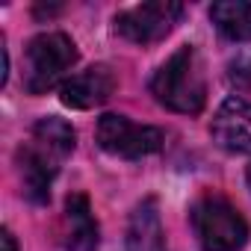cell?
Wrapping results in <instances>:
<instances>
[{
    "label": "cell",
    "mask_w": 251,
    "mask_h": 251,
    "mask_svg": "<svg viewBox=\"0 0 251 251\" xmlns=\"http://www.w3.org/2000/svg\"><path fill=\"white\" fill-rule=\"evenodd\" d=\"M151 95L172 112L195 115L207 100V80L201 68V56L192 45L177 48L151 77Z\"/></svg>",
    "instance_id": "cell-1"
},
{
    "label": "cell",
    "mask_w": 251,
    "mask_h": 251,
    "mask_svg": "<svg viewBox=\"0 0 251 251\" xmlns=\"http://www.w3.org/2000/svg\"><path fill=\"white\" fill-rule=\"evenodd\" d=\"M192 230L204 251H239L248 242V222L222 195H204L192 204Z\"/></svg>",
    "instance_id": "cell-2"
},
{
    "label": "cell",
    "mask_w": 251,
    "mask_h": 251,
    "mask_svg": "<svg viewBox=\"0 0 251 251\" xmlns=\"http://www.w3.org/2000/svg\"><path fill=\"white\" fill-rule=\"evenodd\" d=\"M77 45L71 42V36L50 30V33H39L36 39H30L27 45V68H24V89L30 95H45L48 89H53L56 83L62 86L65 71L74 68L77 62Z\"/></svg>",
    "instance_id": "cell-3"
},
{
    "label": "cell",
    "mask_w": 251,
    "mask_h": 251,
    "mask_svg": "<svg viewBox=\"0 0 251 251\" xmlns=\"http://www.w3.org/2000/svg\"><path fill=\"white\" fill-rule=\"evenodd\" d=\"M98 145L112 154V157H124V160H142L151 157L163 148L166 133L160 127H151V124H136L127 115H115L106 112L98 118Z\"/></svg>",
    "instance_id": "cell-4"
},
{
    "label": "cell",
    "mask_w": 251,
    "mask_h": 251,
    "mask_svg": "<svg viewBox=\"0 0 251 251\" xmlns=\"http://www.w3.org/2000/svg\"><path fill=\"white\" fill-rule=\"evenodd\" d=\"M183 15V6L175 0H151V3H139L115 15V30L121 39L133 45H154L172 33L177 18Z\"/></svg>",
    "instance_id": "cell-5"
},
{
    "label": "cell",
    "mask_w": 251,
    "mask_h": 251,
    "mask_svg": "<svg viewBox=\"0 0 251 251\" xmlns=\"http://www.w3.org/2000/svg\"><path fill=\"white\" fill-rule=\"evenodd\" d=\"M62 160H65V154H59L48 142L36 139L33 133H30V142H24L18 148V169H21L24 195L33 204H48L50 201V183L59 175Z\"/></svg>",
    "instance_id": "cell-6"
},
{
    "label": "cell",
    "mask_w": 251,
    "mask_h": 251,
    "mask_svg": "<svg viewBox=\"0 0 251 251\" xmlns=\"http://www.w3.org/2000/svg\"><path fill=\"white\" fill-rule=\"evenodd\" d=\"M210 136L227 154L251 151V100H245L239 95L225 98L213 115Z\"/></svg>",
    "instance_id": "cell-7"
},
{
    "label": "cell",
    "mask_w": 251,
    "mask_h": 251,
    "mask_svg": "<svg viewBox=\"0 0 251 251\" xmlns=\"http://www.w3.org/2000/svg\"><path fill=\"white\" fill-rule=\"evenodd\" d=\"M115 92V74L109 65H92L80 74H71L59 86V100L68 109H95L109 100Z\"/></svg>",
    "instance_id": "cell-8"
},
{
    "label": "cell",
    "mask_w": 251,
    "mask_h": 251,
    "mask_svg": "<svg viewBox=\"0 0 251 251\" xmlns=\"http://www.w3.org/2000/svg\"><path fill=\"white\" fill-rule=\"evenodd\" d=\"M59 239L68 251H95L100 245V227H98L89 198L83 192H71L65 198Z\"/></svg>",
    "instance_id": "cell-9"
},
{
    "label": "cell",
    "mask_w": 251,
    "mask_h": 251,
    "mask_svg": "<svg viewBox=\"0 0 251 251\" xmlns=\"http://www.w3.org/2000/svg\"><path fill=\"white\" fill-rule=\"evenodd\" d=\"M124 245H127V251H166V230H163L157 198H145L142 204L133 207Z\"/></svg>",
    "instance_id": "cell-10"
},
{
    "label": "cell",
    "mask_w": 251,
    "mask_h": 251,
    "mask_svg": "<svg viewBox=\"0 0 251 251\" xmlns=\"http://www.w3.org/2000/svg\"><path fill=\"white\" fill-rule=\"evenodd\" d=\"M210 21L230 42H251V3L245 0H222L210 6Z\"/></svg>",
    "instance_id": "cell-11"
},
{
    "label": "cell",
    "mask_w": 251,
    "mask_h": 251,
    "mask_svg": "<svg viewBox=\"0 0 251 251\" xmlns=\"http://www.w3.org/2000/svg\"><path fill=\"white\" fill-rule=\"evenodd\" d=\"M33 136H39V139H45L48 145H53L56 151H62L65 157L74 151V145H77V133H74V127L65 121V118H56V115H45V118H39L36 124H33Z\"/></svg>",
    "instance_id": "cell-12"
},
{
    "label": "cell",
    "mask_w": 251,
    "mask_h": 251,
    "mask_svg": "<svg viewBox=\"0 0 251 251\" xmlns=\"http://www.w3.org/2000/svg\"><path fill=\"white\" fill-rule=\"evenodd\" d=\"M0 251H18V242L9 227H3V233H0Z\"/></svg>",
    "instance_id": "cell-13"
},
{
    "label": "cell",
    "mask_w": 251,
    "mask_h": 251,
    "mask_svg": "<svg viewBox=\"0 0 251 251\" xmlns=\"http://www.w3.org/2000/svg\"><path fill=\"white\" fill-rule=\"evenodd\" d=\"M245 180H248V189H251V163H248V169H245Z\"/></svg>",
    "instance_id": "cell-14"
}]
</instances>
